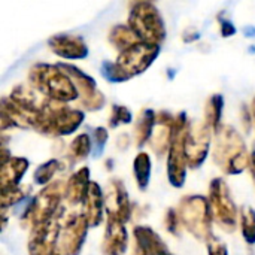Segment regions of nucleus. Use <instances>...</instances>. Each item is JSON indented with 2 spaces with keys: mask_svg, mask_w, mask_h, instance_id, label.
Returning <instances> with one entry per match:
<instances>
[{
  "mask_svg": "<svg viewBox=\"0 0 255 255\" xmlns=\"http://www.w3.org/2000/svg\"><path fill=\"white\" fill-rule=\"evenodd\" d=\"M250 154L247 145L239 131L227 124L215 131V140L212 148L214 163L226 175H241L250 166Z\"/></svg>",
  "mask_w": 255,
  "mask_h": 255,
  "instance_id": "1",
  "label": "nucleus"
},
{
  "mask_svg": "<svg viewBox=\"0 0 255 255\" xmlns=\"http://www.w3.org/2000/svg\"><path fill=\"white\" fill-rule=\"evenodd\" d=\"M28 84L49 100L69 103L78 100V91L70 76L57 64L36 63L28 72Z\"/></svg>",
  "mask_w": 255,
  "mask_h": 255,
  "instance_id": "2",
  "label": "nucleus"
},
{
  "mask_svg": "<svg viewBox=\"0 0 255 255\" xmlns=\"http://www.w3.org/2000/svg\"><path fill=\"white\" fill-rule=\"evenodd\" d=\"M84 118L85 114L81 109H72L67 103L48 100L33 130L51 137L67 136L81 127Z\"/></svg>",
  "mask_w": 255,
  "mask_h": 255,
  "instance_id": "3",
  "label": "nucleus"
},
{
  "mask_svg": "<svg viewBox=\"0 0 255 255\" xmlns=\"http://www.w3.org/2000/svg\"><path fill=\"white\" fill-rule=\"evenodd\" d=\"M178 214L182 227L188 230L197 241L208 242L212 235L214 215L209 200L200 194L185 196L181 199L178 206Z\"/></svg>",
  "mask_w": 255,
  "mask_h": 255,
  "instance_id": "4",
  "label": "nucleus"
},
{
  "mask_svg": "<svg viewBox=\"0 0 255 255\" xmlns=\"http://www.w3.org/2000/svg\"><path fill=\"white\" fill-rule=\"evenodd\" d=\"M66 184L67 181L57 179L34 196L21 215V224L34 227L36 224L45 223L58 215L61 212L60 203L66 196Z\"/></svg>",
  "mask_w": 255,
  "mask_h": 255,
  "instance_id": "5",
  "label": "nucleus"
},
{
  "mask_svg": "<svg viewBox=\"0 0 255 255\" xmlns=\"http://www.w3.org/2000/svg\"><path fill=\"white\" fill-rule=\"evenodd\" d=\"M127 25L142 42L160 45L166 39L164 21L157 6L151 1H134L128 13Z\"/></svg>",
  "mask_w": 255,
  "mask_h": 255,
  "instance_id": "6",
  "label": "nucleus"
},
{
  "mask_svg": "<svg viewBox=\"0 0 255 255\" xmlns=\"http://www.w3.org/2000/svg\"><path fill=\"white\" fill-rule=\"evenodd\" d=\"M190 127V121L185 112L175 115V123L172 126L173 139L167 154V179L172 187L181 188L185 184L187 176V155H185V137Z\"/></svg>",
  "mask_w": 255,
  "mask_h": 255,
  "instance_id": "7",
  "label": "nucleus"
},
{
  "mask_svg": "<svg viewBox=\"0 0 255 255\" xmlns=\"http://www.w3.org/2000/svg\"><path fill=\"white\" fill-rule=\"evenodd\" d=\"M209 205L212 209L214 221L227 233H233L238 227L239 212L230 196L229 187L224 179L215 178L209 184Z\"/></svg>",
  "mask_w": 255,
  "mask_h": 255,
  "instance_id": "8",
  "label": "nucleus"
},
{
  "mask_svg": "<svg viewBox=\"0 0 255 255\" xmlns=\"http://www.w3.org/2000/svg\"><path fill=\"white\" fill-rule=\"evenodd\" d=\"M90 226L82 214H69L61 217L60 235L51 255H79Z\"/></svg>",
  "mask_w": 255,
  "mask_h": 255,
  "instance_id": "9",
  "label": "nucleus"
},
{
  "mask_svg": "<svg viewBox=\"0 0 255 255\" xmlns=\"http://www.w3.org/2000/svg\"><path fill=\"white\" fill-rule=\"evenodd\" d=\"M160 45L139 42L128 49L120 52L115 64L120 69L124 81H128L140 73H143L160 55Z\"/></svg>",
  "mask_w": 255,
  "mask_h": 255,
  "instance_id": "10",
  "label": "nucleus"
},
{
  "mask_svg": "<svg viewBox=\"0 0 255 255\" xmlns=\"http://www.w3.org/2000/svg\"><path fill=\"white\" fill-rule=\"evenodd\" d=\"M57 66L66 72L70 79L73 81L76 91H78V100L79 105L87 109V111H100L105 103L106 99L103 96V93L97 88V82L93 76H90L88 73L82 72L81 69H78L73 64L69 63H57Z\"/></svg>",
  "mask_w": 255,
  "mask_h": 255,
  "instance_id": "11",
  "label": "nucleus"
},
{
  "mask_svg": "<svg viewBox=\"0 0 255 255\" xmlns=\"http://www.w3.org/2000/svg\"><path fill=\"white\" fill-rule=\"evenodd\" d=\"M211 134L212 130L205 121L190 123L187 137H185V155L188 167L199 169L211 149Z\"/></svg>",
  "mask_w": 255,
  "mask_h": 255,
  "instance_id": "12",
  "label": "nucleus"
},
{
  "mask_svg": "<svg viewBox=\"0 0 255 255\" xmlns=\"http://www.w3.org/2000/svg\"><path fill=\"white\" fill-rule=\"evenodd\" d=\"M61 212L54 218L31 227L28 238V255H51L60 235Z\"/></svg>",
  "mask_w": 255,
  "mask_h": 255,
  "instance_id": "13",
  "label": "nucleus"
},
{
  "mask_svg": "<svg viewBox=\"0 0 255 255\" xmlns=\"http://www.w3.org/2000/svg\"><path fill=\"white\" fill-rule=\"evenodd\" d=\"M105 208L108 217H114L124 224L131 218V203L128 193L120 179H112L109 182L108 194L105 197Z\"/></svg>",
  "mask_w": 255,
  "mask_h": 255,
  "instance_id": "14",
  "label": "nucleus"
},
{
  "mask_svg": "<svg viewBox=\"0 0 255 255\" xmlns=\"http://www.w3.org/2000/svg\"><path fill=\"white\" fill-rule=\"evenodd\" d=\"M49 49L66 60H84L88 57V46L81 36L75 34H54L48 39Z\"/></svg>",
  "mask_w": 255,
  "mask_h": 255,
  "instance_id": "15",
  "label": "nucleus"
},
{
  "mask_svg": "<svg viewBox=\"0 0 255 255\" xmlns=\"http://www.w3.org/2000/svg\"><path fill=\"white\" fill-rule=\"evenodd\" d=\"M128 247V233L126 224L114 217H108L105 238L102 242L103 255H124Z\"/></svg>",
  "mask_w": 255,
  "mask_h": 255,
  "instance_id": "16",
  "label": "nucleus"
},
{
  "mask_svg": "<svg viewBox=\"0 0 255 255\" xmlns=\"http://www.w3.org/2000/svg\"><path fill=\"white\" fill-rule=\"evenodd\" d=\"M103 208H105V196L100 185L91 181L87 197L82 203V215L85 217L90 227H97L103 221Z\"/></svg>",
  "mask_w": 255,
  "mask_h": 255,
  "instance_id": "17",
  "label": "nucleus"
},
{
  "mask_svg": "<svg viewBox=\"0 0 255 255\" xmlns=\"http://www.w3.org/2000/svg\"><path fill=\"white\" fill-rule=\"evenodd\" d=\"M136 247L142 250L145 255H172L166 242L148 226H137L133 230Z\"/></svg>",
  "mask_w": 255,
  "mask_h": 255,
  "instance_id": "18",
  "label": "nucleus"
},
{
  "mask_svg": "<svg viewBox=\"0 0 255 255\" xmlns=\"http://www.w3.org/2000/svg\"><path fill=\"white\" fill-rule=\"evenodd\" d=\"M28 160L24 157L10 155L6 161L0 163V188L18 187L22 176L28 170Z\"/></svg>",
  "mask_w": 255,
  "mask_h": 255,
  "instance_id": "19",
  "label": "nucleus"
},
{
  "mask_svg": "<svg viewBox=\"0 0 255 255\" xmlns=\"http://www.w3.org/2000/svg\"><path fill=\"white\" fill-rule=\"evenodd\" d=\"M91 179H90V169L88 167H81L76 170L66 184V196L64 199L67 200L69 205L75 206L79 203H84L88 188H90Z\"/></svg>",
  "mask_w": 255,
  "mask_h": 255,
  "instance_id": "20",
  "label": "nucleus"
},
{
  "mask_svg": "<svg viewBox=\"0 0 255 255\" xmlns=\"http://www.w3.org/2000/svg\"><path fill=\"white\" fill-rule=\"evenodd\" d=\"M155 126H157L155 111L151 108L142 109L136 120V126H134V142H136L137 148H142L145 143L149 142Z\"/></svg>",
  "mask_w": 255,
  "mask_h": 255,
  "instance_id": "21",
  "label": "nucleus"
},
{
  "mask_svg": "<svg viewBox=\"0 0 255 255\" xmlns=\"http://www.w3.org/2000/svg\"><path fill=\"white\" fill-rule=\"evenodd\" d=\"M108 40H109V43H111L117 51H120V52H123V51L128 49L130 46H133V45L142 42V40L136 36V33H134L128 25H126V24H117V25H114V27L109 30Z\"/></svg>",
  "mask_w": 255,
  "mask_h": 255,
  "instance_id": "22",
  "label": "nucleus"
},
{
  "mask_svg": "<svg viewBox=\"0 0 255 255\" xmlns=\"http://www.w3.org/2000/svg\"><path fill=\"white\" fill-rule=\"evenodd\" d=\"M157 126L158 127L154 128V133L149 139V145H151V149L158 157H161L166 152L169 154L172 139H173V130H172V126H166V124H157Z\"/></svg>",
  "mask_w": 255,
  "mask_h": 255,
  "instance_id": "23",
  "label": "nucleus"
},
{
  "mask_svg": "<svg viewBox=\"0 0 255 255\" xmlns=\"http://www.w3.org/2000/svg\"><path fill=\"white\" fill-rule=\"evenodd\" d=\"M224 108V97L221 94H214L208 99L205 105V123L215 133L221 127V117Z\"/></svg>",
  "mask_w": 255,
  "mask_h": 255,
  "instance_id": "24",
  "label": "nucleus"
},
{
  "mask_svg": "<svg viewBox=\"0 0 255 255\" xmlns=\"http://www.w3.org/2000/svg\"><path fill=\"white\" fill-rule=\"evenodd\" d=\"M133 173L136 185L140 191H145L151 179V158L146 152H139L133 160Z\"/></svg>",
  "mask_w": 255,
  "mask_h": 255,
  "instance_id": "25",
  "label": "nucleus"
},
{
  "mask_svg": "<svg viewBox=\"0 0 255 255\" xmlns=\"http://www.w3.org/2000/svg\"><path fill=\"white\" fill-rule=\"evenodd\" d=\"M90 152H93V140L88 133L78 134L69 145V158L72 163H79L85 160Z\"/></svg>",
  "mask_w": 255,
  "mask_h": 255,
  "instance_id": "26",
  "label": "nucleus"
},
{
  "mask_svg": "<svg viewBox=\"0 0 255 255\" xmlns=\"http://www.w3.org/2000/svg\"><path fill=\"white\" fill-rule=\"evenodd\" d=\"M30 191V187L27 185H18L10 188H0V206L1 211H6L7 208H12L22 200H25L27 194Z\"/></svg>",
  "mask_w": 255,
  "mask_h": 255,
  "instance_id": "27",
  "label": "nucleus"
},
{
  "mask_svg": "<svg viewBox=\"0 0 255 255\" xmlns=\"http://www.w3.org/2000/svg\"><path fill=\"white\" fill-rule=\"evenodd\" d=\"M241 232L248 245H255V209L251 206L241 208Z\"/></svg>",
  "mask_w": 255,
  "mask_h": 255,
  "instance_id": "28",
  "label": "nucleus"
},
{
  "mask_svg": "<svg viewBox=\"0 0 255 255\" xmlns=\"http://www.w3.org/2000/svg\"><path fill=\"white\" fill-rule=\"evenodd\" d=\"M61 167V163L55 158L40 164L36 170H34V175H33V179H34V184L36 185H49L52 182V178L55 176V173L60 170Z\"/></svg>",
  "mask_w": 255,
  "mask_h": 255,
  "instance_id": "29",
  "label": "nucleus"
},
{
  "mask_svg": "<svg viewBox=\"0 0 255 255\" xmlns=\"http://www.w3.org/2000/svg\"><path fill=\"white\" fill-rule=\"evenodd\" d=\"M131 120H133V115L127 106H123V105H114L112 106L111 115H109V127L111 128H115L118 126H123V124H130Z\"/></svg>",
  "mask_w": 255,
  "mask_h": 255,
  "instance_id": "30",
  "label": "nucleus"
},
{
  "mask_svg": "<svg viewBox=\"0 0 255 255\" xmlns=\"http://www.w3.org/2000/svg\"><path fill=\"white\" fill-rule=\"evenodd\" d=\"M108 130L105 127H97L93 133V157L94 158H99L102 157L103 151H105V146L108 143Z\"/></svg>",
  "mask_w": 255,
  "mask_h": 255,
  "instance_id": "31",
  "label": "nucleus"
},
{
  "mask_svg": "<svg viewBox=\"0 0 255 255\" xmlns=\"http://www.w3.org/2000/svg\"><path fill=\"white\" fill-rule=\"evenodd\" d=\"M164 226H166V230L175 236H179L181 233V227H182V223H181V218H179V214L176 209H167L166 215H164Z\"/></svg>",
  "mask_w": 255,
  "mask_h": 255,
  "instance_id": "32",
  "label": "nucleus"
},
{
  "mask_svg": "<svg viewBox=\"0 0 255 255\" xmlns=\"http://www.w3.org/2000/svg\"><path fill=\"white\" fill-rule=\"evenodd\" d=\"M206 248H208V254L209 255H229L227 244L217 236H212L206 242Z\"/></svg>",
  "mask_w": 255,
  "mask_h": 255,
  "instance_id": "33",
  "label": "nucleus"
},
{
  "mask_svg": "<svg viewBox=\"0 0 255 255\" xmlns=\"http://www.w3.org/2000/svg\"><path fill=\"white\" fill-rule=\"evenodd\" d=\"M218 19H220V22H221V34H223V37H230V36H233L235 33H236V27L229 21V19H223L221 16H218Z\"/></svg>",
  "mask_w": 255,
  "mask_h": 255,
  "instance_id": "34",
  "label": "nucleus"
},
{
  "mask_svg": "<svg viewBox=\"0 0 255 255\" xmlns=\"http://www.w3.org/2000/svg\"><path fill=\"white\" fill-rule=\"evenodd\" d=\"M199 37H200V33H199L194 27H188V28L182 33V39H184V42H187V43L194 42V40H197Z\"/></svg>",
  "mask_w": 255,
  "mask_h": 255,
  "instance_id": "35",
  "label": "nucleus"
},
{
  "mask_svg": "<svg viewBox=\"0 0 255 255\" xmlns=\"http://www.w3.org/2000/svg\"><path fill=\"white\" fill-rule=\"evenodd\" d=\"M242 123H244V127H245V130L247 131H250V128H251V126H253V114H251V109H248L247 106H244L242 108Z\"/></svg>",
  "mask_w": 255,
  "mask_h": 255,
  "instance_id": "36",
  "label": "nucleus"
},
{
  "mask_svg": "<svg viewBox=\"0 0 255 255\" xmlns=\"http://www.w3.org/2000/svg\"><path fill=\"white\" fill-rule=\"evenodd\" d=\"M128 143H130V139H128L127 134H121V136L118 137V148L126 149V148L128 146Z\"/></svg>",
  "mask_w": 255,
  "mask_h": 255,
  "instance_id": "37",
  "label": "nucleus"
},
{
  "mask_svg": "<svg viewBox=\"0 0 255 255\" xmlns=\"http://www.w3.org/2000/svg\"><path fill=\"white\" fill-rule=\"evenodd\" d=\"M248 169H250V172H251V176H253V179H254V184H255V151L251 152V157H250V166H248Z\"/></svg>",
  "mask_w": 255,
  "mask_h": 255,
  "instance_id": "38",
  "label": "nucleus"
},
{
  "mask_svg": "<svg viewBox=\"0 0 255 255\" xmlns=\"http://www.w3.org/2000/svg\"><path fill=\"white\" fill-rule=\"evenodd\" d=\"M251 114H253V121L255 123V97L253 99V103H251Z\"/></svg>",
  "mask_w": 255,
  "mask_h": 255,
  "instance_id": "39",
  "label": "nucleus"
},
{
  "mask_svg": "<svg viewBox=\"0 0 255 255\" xmlns=\"http://www.w3.org/2000/svg\"><path fill=\"white\" fill-rule=\"evenodd\" d=\"M133 255H145V253L142 251V250H139L137 247H136V250H134V254Z\"/></svg>",
  "mask_w": 255,
  "mask_h": 255,
  "instance_id": "40",
  "label": "nucleus"
}]
</instances>
